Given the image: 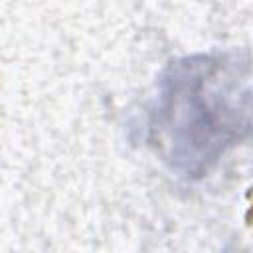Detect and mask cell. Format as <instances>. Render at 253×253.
<instances>
[{
	"instance_id": "obj_1",
	"label": "cell",
	"mask_w": 253,
	"mask_h": 253,
	"mask_svg": "<svg viewBox=\"0 0 253 253\" xmlns=\"http://www.w3.org/2000/svg\"><path fill=\"white\" fill-rule=\"evenodd\" d=\"M146 138L178 176H208L227 152L253 138L251 59L235 49L172 59L148 109Z\"/></svg>"
}]
</instances>
